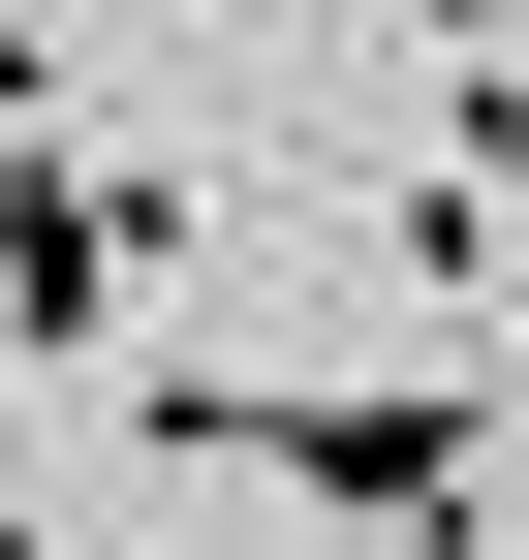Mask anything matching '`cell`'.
Masks as SVG:
<instances>
[{
  "label": "cell",
  "instance_id": "obj_2",
  "mask_svg": "<svg viewBox=\"0 0 529 560\" xmlns=\"http://www.w3.org/2000/svg\"><path fill=\"white\" fill-rule=\"evenodd\" d=\"M219 219H249V187H156V156H62V125H32V156H0V374H32V342H94L125 280L219 249Z\"/></svg>",
  "mask_w": 529,
  "mask_h": 560
},
{
  "label": "cell",
  "instance_id": "obj_3",
  "mask_svg": "<svg viewBox=\"0 0 529 560\" xmlns=\"http://www.w3.org/2000/svg\"><path fill=\"white\" fill-rule=\"evenodd\" d=\"M0 560H32V499H0Z\"/></svg>",
  "mask_w": 529,
  "mask_h": 560
},
{
  "label": "cell",
  "instance_id": "obj_1",
  "mask_svg": "<svg viewBox=\"0 0 529 560\" xmlns=\"http://www.w3.org/2000/svg\"><path fill=\"white\" fill-rule=\"evenodd\" d=\"M156 436L249 467V499H311V529L498 560V374H156Z\"/></svg>",
  "mask_w": 529,
  "mask_h": 560
}]
</instances>
